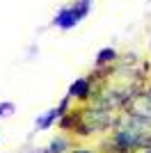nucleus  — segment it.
Masks as SVG:
<instances>
[{"label":"nucleus","mask_w":151,"mask_h":153,"mask_svg":"<svg viewBox=\"0 0 151 153\" xmlns=\"http://www.w3.org/2000/svg\"><path fill=\"white\" fill-rule=\"evenodd\" d=\"M89 9H92V2H85V0H78L73 5H67L55 14L53 25H57L60 30H71L73 25H78V23L87 16Z\"/></svg>","instance_id":"f257e3e1"},{"label":"nucleus","mask_w":151,"mask_h":153,"mask_svg":"<svg viewBox=\"0 0 151 153\" xmlns=\"http://www.w3.org/2000/svg\"><path fill=\"white\" fill-rule=\"evenodd\" d=\"M69 96H67V98H64L62 103H60V105H57V108H50L48 112H44V114L39 117L37 119V123H34V128H37V130H48L50 126H53V123H57L60 121V119H62L64 114H67V112H69Z\"/></svg>","instance_id":"f03ea898"},{"label":"nucleus","mask_w":151,"mask_h":153,"mask_svg":"<svg viewBox=\"0 0 151 153\" xmlns=\"http://www.w3.org/2000/svg\"><path fill=\"white\" fill-rule=\"evenodd\" d=\"M92 94H94V82L89 78H78L69 87V98H76V101H87Z\"/></svg>","instance_id":"7ed1b4c3"},{"label":"nucleus","mask_w":151,"mask_h":153,"mask_svg":"<svg viewBox=\"0 0 151 153\" xmlns=\"http://www.w3.org/2000/svg\"><path fill=\"white\" fill-rule=\"evenodd\" d=\"M117 51L114 48H103V51L96 55L94 64H96V69H103V66H112V62H117Z\"/></svg>","instance_id":"20e7f679"},{"label":"nucleus","mask_w":151,"mask_h":153,"mask_svg":"<svg viewBox=\"0 0 151 153\" xmlns=\"http://www.w3.org/2000/svg\"><path fill=\"white\" fill-rule=\"evenodd\" d=\"M69 151H71V142L67 137H55L44 151H37V153H69Z\"/></svg>","instance_id":"39448f33"},{"label":"nucleus","mask_w":151,"mask_h":153,"mask_svg":"<svg viewBox=\"0 0 151 153\" xmlns=\"http://www.w3.org/2000/svg\"><path fill=\"white\" fill-rule=\"evenodd\" d=\"M14 112H16V105H14V103H9V101L0 103V119H5V117H12Z\"/></svg>","instance_id":"423d86ee"},{"label":"nucleus","mask_w":151,"mask_h":153,"mask_svg":"<svg viewBox=\"0 0 151 153\" xmlns=\"http://www.w3.org/2000/svg\"><path fill=\"white\" fill-rule=\"evenodd\" d=\"M71 153H94V151H89V149H76V151H71Z\"/></svg>","instance_id":"0eeeda50"},{"label":"nucleus","mask_w":151,"mask_h":153,"mask_svg":"<svg viewBox=\"0 0 151 153\" xmlns=\"http://www.w3.org/2000/svg\"><path fill=\"white\" fill-rule=\"evenodd\" d=\"M144 153H151V144H149V146H147V149H144Z\"/></svg>","instance_id":"6e6552de"},{"label":"nucleus","mask_w":151,"mask_h":153,"mask_svg":"<svg viewBox=\"0 0 151 153\" xmlns=\"http://www.w3.org/2000/svg\"><path fill=\"white\" fill-rule=\"evenodd\" d=\"M85 2H92V0H85Z\"/></svg>","instance_id":"1a4fd4ad"}]
</instances>
